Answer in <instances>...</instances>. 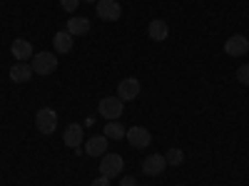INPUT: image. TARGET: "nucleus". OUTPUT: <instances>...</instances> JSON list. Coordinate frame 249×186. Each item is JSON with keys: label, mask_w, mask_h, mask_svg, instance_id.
<instances>
[{"label": "nucleus", "mask_w": 249, "mask_h": 186, "mask_svg": "<svg viewBox=\"0 0 249 186\" xmlns=\"http://www.w3.org/2000/svg\"><path fill=\"white\" fill-rule=\"evenodd\" d=\"M60 5L65 8L68 13H75V10H77V5H80V0H60Z\"/></svg>", "instance_id": "nucleus-20"}, {"label": "nucleus", "mask_w": 249, "mask_h": 186, "mask_svg": "<svg viewBox=\"0 0 249 186\" xmlns=\"http://www.w3.org/2000/svg\"><path fill=\"white\" fill-rule=\"evenodd\" d=\"M82 127L80 124H68L65 127V134H62V141H65V147H70V149H77L80 147V141H82Z\"/></svg>", "instance_id": "nucleus-13"}, {"label": "nucleus", "mask_w": 249, "mask_h": 186, "mask_svg": "<svg viewBox=\"0 0 249 186\" xmlns=\"http://www.w3.org/2000/svg\"><path fill=\"white\" fill-rule=\"evenodd\" d=\"M147 32H150V37L155 40V43H164V40H167V35H170V28H167V23H164V20H152Z\"/></svg>", "instance_id": "nucleus-15"}, {"label": "nucleus", "mask_w": 249, "mask_h": 186, "mask_svg": "<svg viewBox=\"0 0 249 186\" xmlns=\"http://www.w3.org/2000/svg\"><path fill=\"white\" fill-rule=\"evenodd\" d=\"M10 52H13V57L18 60V62H28V60H33V45L28 43V40H15V43L10 45Z\"/></svg>", "instance_id": "nucleus-11"}, {"label": "nucleus", "mask_w": 249, "mask_h": 186, "mask_svg": "<svg viewBox=\"0 0 249 186\" xmlns=\"http://www.w3.org/2000/svg\"><path fill=\"white\" fill-rule=\"evenodd\" d=\"M107 137L105 134H97V137H90L88 141H85V152L90 154V156H105L107 154Z\"/></svg>", "instance_id": "nucleus-9"}, {"label": "nucleus", "mask_w": 249, "mask_h": 186, "mask_svg": "<svg viewBox=\"0 0 249 186\" xmlns=\"http://www.w3.org/2000/svg\"><path fill=\"white\" fill-rule=\"evenodd\" d=\"M164 161H167L170 167H179V164L184 161V152L182 149H170L167 154H164Z\"/></svg>", "instance_id": "nucleus-18"}, {"label": "nucleus", "mask_w": 249, "mask_h": 186, "mask_svg": "<svg viewBox=\"0 0 249 186\" xmlns=\"http://www.w3.org/2000/svg\"><path fill=\"white\" fill-rule=\"evenodd\" d=\"M95 5H97L100 20H105V23H115V20H120V15H122L117 0H97Z\"/></svg>", "instance_id": "nucleus-4"}, {"label": "nucleus", "mask_w": 249, "mask_h": 186, "mask_svg": "<svg viewBox=\"0 0 249 186\" xmlns=\"http://www.w3.org/2000/svg\"><path fill=\"white\" fill-rule=\"evenodd\" d=\"M164 164H167V161H164L162 154H150L147 159L142 161V171H144V174H150V176H157V174L164 171Z\"/></svg>", "instance_id": "nucleus-10"}, {"label": "nucleus", "mask_w": 249, "mask_h": 186, "mask_svg": "<svg viewBox=\"0 0 249 186\" xmlns=\"http://www.w3.org/2000/svg\"><path fill=\"white\" fill-rule=\"evenodd\" d=\"M53 45H55V52L60 55H68L72 50V35L68 30H60L55 37H53Z\"/></svg>", "instance_id": "nucleus-14"}, {"label": "nucleus", "mask_w": 249, "mask_h": 186, "mask_svg": "<svg viewBox=\"0 0 249 186\" xmlns=\"http://www.w3.org/2000/svg\"><path fill=\"white\" fill-rule=\"evenodd\" d=\"M124 137H127V141L135 149H144V147L152 144V134L147 129H142V127H130L127 132H124Z\"/></svg>", "instance_id": "nucleus-6"}, {"label": "nucleus", "mask_w": 249, "mask_h": 186, "mask_svg": "<svg viewBox=\"0 0 249 186\" xmlns=\"http://www.w3.org/2000/svg\"><path fill=\"white\" fill-rule=\"evenodd\" d=\"M30 67L35 75H53L57 70V57L50 52H37V55H33Z\"/></svg>", "instance_id": "nucleus-1"}, {"label": "nucleus", "mask_w": 249, "mask_h": 186, "mask_svg": "<svg viewBox=\"0 0 249 186\" xmlns=\"http://www.w3.org/2000/svg\"><path fill=\"white\" fill-rule=\"evenodd\" d=\"M97 112L105 117V119H117L120 114H122V99L120 97H105L100 102V107H97Z\"/></svg>", "instance_id": "nucleus-5"}, {"label": "nucleus", "mask_w": 249, "mask_h": 186, "mask_svg": "<svg viewBox=\"0 0 249 186\" xmlns=\"http://www.w3.org/2000/svg\"><path fill=\"white\" fill-rule=\"evenodd\" d=\"M105 137L107 139H122L124 137V127L120 122H110V124H105Z\"/></svg>", "instance_id": "nucleus-17"}, {"label": "nucleus", "mask_w": 249, "mask_h": 186, "mask_svg": "<svg viewBox=\"0 0 249 186\" xmlns=\"http://www.w3.org/2000/svg\"><path fill=\"white\" fill-rule=\"evenodd\" d=\"M90 186H110V179H105V176H100V179H95Z\"/></svg>", "instance_id": "nucleus-21"}, {"label": "nucleus", "mask_w": 249, "mask_h": 186, "mask_svg": "<svg viewBox=\"0 0 249 186\" xmlns=\"http://www.w3.org/2000/svg\"><path fill=\"white\" fill-rule=\"evenodd\" d=\"M137 94H140V82H137L135 77L122 79L120 85H117V97H120L122 102H132Z\"/></svg>", "instance_id": "nucleus-8"}, {"label": "nucleus", "mask_w": 249, "mask_h": 186, "mask_svg": "<svg viewBox=\"0 0 249 186\" xmlns=\"http://www.w3.org/2000/svg\"><path fill=\"white\" fill-rule=\"evenodd\" d=\"M122 167H124V161L120 154H105L100 161V174L105 176V179H115L122 174Z\"/></svg>", "instance_id": "nucleus-3"}, {"label": "nucleus", "mask_w": 249, "mask_h": 186, "mask_svg": "<svg viewBox=\"0 0 249 186\" xmlns=\"http://www.w3.org/2000/svg\"><path fill=\"white\" fill-rule=\"evenodd\" d=\"M35 127H37L40 134H53L57 129V114H55V109H50V107L40 109L35 114Z\"/></svg>", "instance_id": "nucleus-2"}, {"label": "nucleus", "mask_w": 249, "mask_h": 186, "mask_svg": "<svg viewBox=\"0 0 249 186\" xmlns=\"http://www.w3.org/2000/svg\"><path fill=\"white\" fill-rule=\"evenodd\" d=\"M237 79L242 82V85H249V65H244V67L237 70Z\"/></svg>", "instance_id": "nucleus-19"}, {"label": "nucleus", "mask_w": 249, "mask_h": 186, "mask_svg": "<svg viewBox=\"0 0 249 186\" xmlns=\"http://www.w3.org/2000/svg\"><path fill=\"white\" fill-rule=\"evenodd\" d=\"M224 52L230 55V57L247 55V52H249V40H247L244 35H232V37L224 43Z\"/></svg>", "instance_id": "nucleus-7"}, {"label": "nucleus", "mask_w": 249, "mask_h": 186, "mask_svg": "<svg viewBox=\"0 0 249 186\" xmlns=\"http://www.w3.org/2000/svg\"><path fill=\"white\" fill-rule=\"evenodd\" d=\"M120 186H137V181H135V179H132V176H124V179H122V184H120Z\"/></svg>", "instance_id": "nucleus-22"}, {"label": "nucleus", "mask_w": 249, "mask_h": 186, "mask_svg": "<svg viewBox=\"0 0 249 186\" xmlns=\"http://www.w3.org/2000/svg\"><path fill=\"white\" fill-rule=\"evenodd\" d=\"M68 32L70 35H85V32H90V20L88 17H80V15L70 17L68 20Z\"/></svg>", "instance_id": "nucleus-16"}, {"label": "nucleus", "mask_w": 249, "mask_h": 186, "mask_svg": "<svg viewBox=\"0 0 249 186\" xmlns=\"http://www.w3.org/2000/svg\"><path fill=\"white\" fill-rule=\"evenodd\" d=\"M85 3H97V0H85Z\"/></svg>", "instance_id": "nucleus-23"}, {"label": "nucleus", "mask_w": 249, "mask_h": 186, "mask_svg": "<svg viewBox=\"0 0 249 186\" xmlns=\"http://www.w3.org/2000/svg\"><path fill=\"white\" fill-rule=\"evenodd\" d=\"M33 75H35V72H33V67L28 65V62H15V65L10 67V79L18 82V85H23V82H30Z\"/></svg>", "instance_id": "nucleus-12"}]
</instances>
